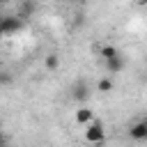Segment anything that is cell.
Listing matches in <instances>:
<instances>
[{
	"label": "cell",
	"instance_id": "1",
	"mask_svg": "<svg viewBox=\"0 0 147 147\" xmlns=\"http://www.w3.org/2000/svg\"><path fill=\"white\" fill-rule=\"evenodd\" d=\"M23 23H25V18H21L18 14L16 16H0V37L16 34L18 30H23Z\"/></svg>",
	"mask_w": 147,
	"mask_h": 147
},
{
	"label": "cell",
	"instance_id": "2",
	"mask_svg": "<svg viewBox=\"0 0 147 147\" xmlns=\"http://www.w3.org/2000/svg\"><path fill=\"white\" fill-rule=\"evenodd\" d=\"M85 140L92 142V145H101L106 142V133H103V124L94 117L90 124H85Z\"/></svg>",
	"mask_w": 147,
	"mask_h": 147
},
{
	"label": "cell",
	"instance_id": "3",
	"mask_svg": "<svg viewBox=\"0 0 147 147\" xmlns=\"http://www.w3.org/2000/svg\"><path fill=\"white\" fill-rule=\"evenodd\" d=\"M129 136H131L133 140H147V119L136 122V124L129 129Z\"/></svg>",
	"mask_w": 147,
	"mask_h": 147
},
{
	"label": "cell",
	"instance_id": "4",
	"mask_svg": "<svg viewBox=\"0 0 147 147\" xmlns=\"http://www.w3.org/2000/svg\"><path fill=\"white\" fill-rule=\"evenodd\" d=\"M71 94H74V99H76V101H83V99H87V96H90V85H87L85 80H78V83H74Z\"/></svg>",
	"mask_w": 147,
	"mask_h": 147
},
{
	"label": "cell",
	"instance_id": "5",
	"mask_svg": "<svg viewBox=\"0 0 147 147\" xmlns=\"http://www.w3.org/2000/svg\"><path fill=\"white\" fill-rule=\"evenodd\" d=\"M92 119H94V110H92V108H87V106H80V108L76 110V124L85 126V124H90Z\"/></svg>",
	"mask_w": 147,
	"mask_h": 147
},
{
	"label": "cell",
	"instance_id": "6",
	"mask_svg": "<svg viewBox=\"0 0 147 147\" xmlns=\"http://www.w3.org/2000/svg\"><path fill=\"white\" fill-rule=\"evenodd\" d=\"M106 62V69H108V74H119L122 69H124V57H122V53H117L115 57H110V60H103Z\"/></svg>",
	"mask_w": 147,
	"mask_h": 147
},
{
	"label": "cell",
	"instance_id": "7",
	"mask_svg": "<svg viewBox=\"0 0 147 147\" xmlns=\"http://www.w3.org/2000/svg\"><path fill=\"white\" fill-rule=\"evenodd\" d=\"M34 11H37V2H34V0H23L21 7H18V16H21V18H28V16H32Z\"/></svg>",
	"mask_w": 147,
	"mask_h": 147
},
{
	"label": "cell",
	"instance_id": "8",
	"mask_svg": "<svg viewBox=\"0 0 147 147\" xmlns=\"http://www.w3.org/2000/svg\"><path fill=\"white\" fill-rule=\"evenodd\" d=\"M119 51H117V46H113V44H103L101 48H99V55L103 57V60H110V57H115Z\"/></svg>",
	"mask_w": 147,
	"mask_h": 147
},
{
	"label": "cell",
	"instance_id": "9",
	"mask_svg": "<svg viewBox=\"0 0 147 147\" xmlns=\"http://www.w3.org/2000/svg\"><path fill=\"white\" fill-rule=\"evenodd\" d=\"M113 87H115V83H113V78H110V76H106V78H101V80L96 83V90H99L101 94H108V92H113Z\"/></svg>",
	"mask_w": 147,
	"mask_h": 147
},
{
	"label": "cell",
	"instance_id": "10",
	"mask_svg": "<svg viewBox=\"0 0 147 147\" xmlns=\"http://www.w3.org/2000/svg\"><path fill=\"white\" fill-rule=\"evenodd\" d=\"M44 64H46V69H48V71H55V69L60 67V57H57L55 53H48V55H46V60H44Z\"/></svg>",
	"mask_w": 147,
	"mask_h": 147
},
{
	"label": "cell",
	"instance_id": "11",
	"mask_svg": "<svg viewBox=\"0 0 147 147\" xmlns=\"http://www.w3.org/2000/svg\"><path fill=\"white\" fill-rule=\"evenodd\" d=\"M11 83V76L7 71H0V85H9Z\"/></svg>",
	"mask_w": 147,
	"mask_h": 147
},
{
	"label": "cell",
	"instance_id": "12",
	"mask_svg": "<svg viewBox=\"0 0 147 147\" xmlns=\"http://www.w3.org/2000/svg\"><path fill=\"white\" fill-rule=\"evenodd\" d=\"M133 5H147V0H131Z\"/></svg>",
	"mask_w": 147,
	"mask_h": 147
},
{
	"label": "cell",
	"instance_id": "13",
	"mask_svg": "<svg viewBox=\"0 0 147 147\" xmlns=\"http://www.w3.org/2000/svg\"><path fill=\"white\" fill-rule=\"evenodd\" d=\"M5 142H7V138H5L2 133H0V145H5Z\"/></svg>",
	"mask_w": 147,
	"mask_h": 147
},
{
	"label": "cell",
	"instance_id": "14",
	"mask_svg": "<svg viewBox=\"0 0 147 147\" xmlns=\"http://www.w3.org/2000/svg\"><path fill=\"white\" fill-rule=\"evenodd\" d=\"M74 2H85V0H74Z\"/></svg>",
	"mask_w": 147,
	"mask_h": 147
},
{
	"label": "cell",
	"instance_id": "15",
	"mask_svg": "<svg viewBox=\"0 0 147 147\" xmlns=\"http://www.w3.org/2000/svg\"><path fill=\"white\" fill-rule=\"evenodd\" d=\"M67 2H74V0H67Z\"/></svg>",
	"mask_w": 147,
	"mask_h": 147
},
{
	"label": "cell",
	"instance_id": "16",
	"mask_svg": "<svg viewBox=\"0 0 147 147\" xmlns=\"http://www.w3.org/2000/svg\"><path fill=\"white\" fill-rule=\"evenodd\" d=\"M0 131H2V124H0Z\"/></svg>",
	"mask_w": 147,
	"mask_h": 147
}]
</instances>
